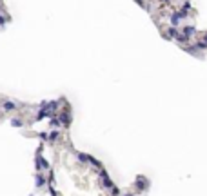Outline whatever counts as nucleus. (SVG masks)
I'll return each mask as SVG.
<instances>
[{
  "label": "nucleus",
  "instance_id": "obj_1",
  "mask_svg": "<svg viewBox=\"0 0 207 196\" xmlns=\"http://www.w3.org/2000/svg\"><path fill=\"white\" fill-rule=\"evenodd\" d=\"M184 18H187L186 13H182V11L173 13V15H171V25H173V27H178V25L182 24V20H184Z\"/></svg>",
  "mask_w": 207,
  "mask_h": 196
},
{
  "label": "nucleus",
  "instance_id": "obj_2",
  "mask_svg": "<svg viewBox=\"0 0 207 196\" xmlns=\"http://www.w3.org/2000/svg\"><path fill=\"white\" fill-rule=\"evenodd\" d=\"M100 178H102V185L105 187V189H109V187H113V182L109 180V176H107V173L105 171H100Z\"/></svg>",
  "mask_w": 207,
  "mask_h": 196
},
{
  "label": "nucleus",
  "instance_id": "obj_3",
  "mask_svg": "<svg viewBox=\"0 0 207 196\" xmlns=\"http://www.w3.org/2000/svg\"><path fill=\"white\" fill-rule=\"evenodd\" d=\"M135 185H136V189H138V191H144L145 187L149 185V182H147L144 176H138V180H136V183H135Z\"/></svg>",
  "mask_w": 207,
  "mask_h": 196
},
{
  "label": "nucleus",
  "instance_id": "obj_4",
  "mask_svg": "<svg viewBox=\"0 0 207 196\" xmlns=\"http://www.w3.org/2000/svg\"><path fill=\"white\" fill-rule=\"evenodd\" d=\"M182 33L186 35L187 38H191V37H194V35H196V27H194V25H186Z\"/></svg>",
  "mask_w": 207,
  "mask_h": 196
},
{
  "label": "nucleus",
  "instance_id": "obj_5",
  "mask_svg": "<svg viewBox=\"0 0 207 196\" xmlns=\"http://www.w3.org/2000/svg\"><path fill=\"white\" fill-rule=\"evenodd\" d=\"M37 163H38V165H37L38 169H49V163H47V160H45V158L37 156Z\"/></svg>",
  "mask_w": 207,
  "mask_h": 196
},
{
  "label": "nucleus",
  "instance_id": "obj_6",
  "mask_svg": "<svg viewBox=\"0 0 207 196\" xmlns=\"http://www.w3.org/2000/svg\"><path fill=\"white\" fill-rule=\"evenodd\" d=\"M60 122H62L65 127H69V123H71V116H69V113H60Z\"/></svg>",
  "mask_w": 207,
  "mask_h": 196
},
{
  "label": "nucleus",
  "instance_id": "obj_7",
  "mask_svg": "<svg viewBox=\"0 0 207 196\" xmlns=\"http://www.w3.org/2000/svg\"><path fill=\"white\" fill-rule=\"evenodd\" d=\"M2 107H4V111H15V109H17V104H13V102H4Z\"/></svg>",
  "mask_w": 207,
  "mask_h": 196
},
{
  "label": "nucleus",
  "instance_id": "obj_8",
  "mask_svg": "<svg viewBox=\"0 0 207 196\" xmlns=\"http://www.w3.org/2000/svg\"><path fill=\"white\" fill-rule=\"evenodd\" d=\"M193 47H194V49H200V51H204V49H207V42H205V40H200V42L193 44Z\"/></svg>",
  "mask_w": 207,
  "mask_h": 196
},
{
  "label": "nucleus",
  "instance_id": "obj_9",
  "mask_svg": "<svg viewBox=\"0 0 207 196\" xmlns=\"http://www.w3.org/2000/svg\"><path fill=\"white\" fill-rule=\"evenodd\" d=\"M180 11H182V13H186V15H189V11H191V4H189V2H184Z\"/></svg>",
  "mask_w": 207,
  "mask_h": 196
},
{
  "label": "nucleus",
  "instance_id": "obj_10",
  "mask_svg": "<svg viewBox=\"0 0 207 196\" xmlns=\"http://www.w3.org/2000/svg\"><path fill=\"white\" fill-rule=\"evenodd\" d=\"M11 125H13V127H22L24 122H22L20 118H13V120H11Z\"/></svg>",
  "mask_w": 207,
  "mask_h": 196
},
{
  "label": "nucleus",
  "instance_id": "obj_11",
  "mask_svg": "<svg viewBox=\"0 0 207 196\" xmlns=\"http://www.w3.org/2000/svg\"><path fill=\"white\" fill-rule=\"evenodd\" d=\"M45 183V178L42 176V174H37V187H42Z\"/></svg>",
  "mask_w": 207,
  "mask_h": 196
},
{
  "label": "nucleus",
  "instance_id": "obj_12",
  "mask_svg": "<svg viewBox=\"0 0 207 196\" xmlns=\"http://www.w3.org/2000/svg\"><path fill=\"white\" fill-rule=\"evenodd\" d=\"M58 135H60L58 131H53V133H51V136H49V140H51V142H55V140L58 138Z\"/></svg>",
  "mask_w": 207,
  "mask_h": 196
},
{
  "label": "nucleus",
  "instance_id": "obj_13",
  "mask_svg": "<svg viewBox=\"0 0 207 196\" xmlns=\"http://www.w3.org/2000/svg\"><path fill=\"white\" fill-rule=\"evenodd\" d=\"M111 194H113V196H120V191H118L116 187H111Z\"/></svg>",
  "mask_w": 207,
  "mask_h": 196
},
{
  "label": "nucleus",
  "instance_id": "obj_14",
  "mask_svg": "<svg viewBox=\"0 0 207 196\" xmlns=\"http://www.w3.org/2000/svg\"><path fill=\"white\" fill-rule=\"evenodd\" d=\"M4 24H6V17H4V15H0V25H4Z\"/></svg>",
  "mask_w": 207,
  "mask_h": 196
},
{
  "label": "nucleus",
  "instance_id": "obj_15",
  "mask_svg": "<svg viewBox=\"0 0 207 196\" xmlns=\"http://www.w3.org/2000/svg\"><path fill=\"white\" fill-rule=\"evenodd\" d=\"M162 2H166V6H169V4H171V0H162Z\"/></svg>",
  "mask_w": 207,
  "mask_h": 196
},
{
  "label": "nucleus",
  "instance_id": "obj_16",
  "mask_svg": "<svg viewBox=\"0 0 207 196\" xmlns=\"http://www.w3.org/2000/svg\"><path fill=\"white\" fill-rule=\"evenodd\" d=\"M204 40H205V42H207V35H205V37H204Z\"/></svg>",
  "mask_w": 207,
  "mask_h": 196
},
{
  "label": "nucleus",
  "instance_id": "obj_17",
  "mask_svg": "<svg viewBox=\"0 0 207 196\" xmlns=\"http://www.w3.org/2000/svg\"><path fill=\"white\" fill-rule=\"evenodd\" d=\"M125 196H133V194H125Z\"/></svg>",
  "mask_w": 207,
  "mask_h": 196
}]
</instances>
